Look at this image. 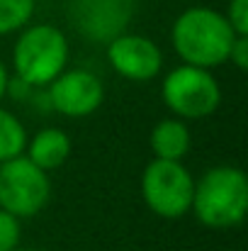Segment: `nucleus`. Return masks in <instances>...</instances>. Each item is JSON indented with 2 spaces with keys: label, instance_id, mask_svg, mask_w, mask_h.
<instances>
[{
  "label": "nucleus",
  "instance_id": "5",
  "mask_svg": "<svg viewBox=\"0 0 248 251\" xmlns=\"http://www.w3.org/2000/svg\"><path fill=\"white\" fill-rule=\"evenodd\" d=\"M195 178L182 161L154 159L141 173V198L144 205L163 220H180L190 212Z\"/></svg>",
  "mask_w": 248,
  "mask_h": 251
},
{
  "label": "nucleus",
  "instance_id": "12",
  "mask_svg": "<svg viewBox=\"0 0 248 251\" xmlns=\"http://www.w3.org/2000/svg\"><path fill=\"white\" fill-rule=\"evenodd\" d=\"M27 129L10 110L0 107V164L24 154L27 147Z\"/></svg>",
  "mask_w": 248,
  "mask_h": 251
},
{
  "label": "nucleus",
  "instance_id": "1",
  "mask_svg": "<svg viewBox=\"0 0 248 251\" xmlns=\"http://www.w3.org/2000/svg\"><path fill=\"white\" fill-rule=\"evenodd\" d=\"M234 39L236 32L226 22L224 12L204 5L182 10L170 29V42L180 61L207 71L229 61Z\"/></svg>",
  "mask_w": 248,
  "mask_h": 251
},
{
  "label": "nucleus",
  "instance_id": "9",
  "mask_svg": "<svg viewBox=\"0 0 248 251\" xmlns=\"http://www.w3.org/2000/svg\"><path fill=\"white\" fill-rule=\"evenodd\" d=\"M107 61L127 81L146 83L163 71V51L144 34L124 32L107 44Z\"/></svg>",
  "mask_w": 248,
  "mask_h": 251
},
{
  "label": "nucleus",
  "instance_id": "14",
  "mask_svg": "<svg viewBox=\"0 0 248 251\" xmlns=\"http://www.w3.org/2000/svg\"><path fill=\"white\" fill-rule=\"evenodd\" d=\"M20 237H22L20 220L0 210V251H15L20 247Z\"/></svg>",
  "mask_w": 248,
  "mask_h": 251
},
{
  "label": "nucleus",
  "instance_id": "18",
  "mask_svg": "<svg viewBox=\"0 0 248 251\" xmlns=\"http://www.w3.org/2000/svg\"><path fill=\"white\" fill-rule=\"evenodd\" d=\"M15 251H17V249H15Z\"/></svg>",
  "mask_w": 248,
  "mask_h": 251
},
{
  "label": "nucleus",
  "instance_id": "17",
  "mask_svg": "<svg viewBox=\"0 0 248 251\" xmlns=\"http://www.w3.org/2000/svg\"><path fill=\"white\" fill-rule=\"evenodd\" d=\"M7 83H10V74H7L5 64L0 61V100L7 95Z\"/></svg>",
  "mask_w": 248,
  "mask_h": 251
},
{
  "label": "nucleus",
  "instance_id": "10",
  "mask_svg": "<svg viewBox=\"0 0 248 251\" xmlns=\"http://www.w3.org/2000/svg\"><path fill=\"white\" fill-rule=\"evenodd\" d=\"M71 149H73V142H71V137L64 129L44 127L32 139H27L24 156L32 164H37L42 171H54V168L64 166L68 161Z\"/></svg>",
  "mask_w": 248,
  "mask_h": 251
},
{
  "label": "nucleus",
  "instance_id": "13",
  "mask_svg": "<svg viewBox=\"0 0 248 251\" xmlns=\"http://www.w3.org/2000/svg\"><path fill=\"white\" fill-rule=\"evenodd\" d=\"M37 0H0V37L15 34L29 25Z\"/></svg>",
  "mask_w": 248,
  "mask_h": 251
},
{
  "label": "nucleus",
  "instance_id": "8",
  "mask_svg": "<svg viewBox=\"0 0 248 251\" xmlns=\"http://www.w3.org/2000/svg\"><path fill=\"white\" fill-rule=\"evenodd\" d=\"M105 100L102 81L88 69H66L46 85V102L64 117L81 120L100 110Z\"/></svg>",
  "mask_w": 248,
  "mask_h": 251
},
{
  "label": "nucleus",
  "instance_id": "3",
  "mask_svg": "<svg viewBox=\"0 0 248 251\" xmlns=\"http://www.w3.org/2000/svg\"><path fill=\"white\" fill-rule=\"evenodd\" d=\"M15 76L32 88H46L68 69V39L54 25H27L12 49Z\"/></svg>",
  "mask_w": 248,
  "mask_h": 251
},
{
  "label": "nucleus",
  "instance_id": "15",
  "mask_svg": "<svg viewBox=\"0 0 248 251\" xmlns=\"http://www.w3.org/2000/svg\"><path fill=\"white\" fill-rule=\"evenodd\" d=\"M224 17L236 34L248 37V0H229Z\"/></svg>",
  "mask_w": 248,
  "mask_h": 251
},
{
  "label": "nucleus",
  "instance_id": "16",
  "mask_svg": "<svg viewBox=\"0 0 248 251\" xmlns=\"http://www.w3.org/2000/svg\"><path fill=\"white\" fill-rule=\"evenodd\" d=\"M229 64H234L239 71H246L248 69V37L236 34L231 49H229Z\"/></svg>",
  "mask_w": 248,
  "mask_h": 251
},
{
  "label": "nucleus",
  "instance_id": "11",
  "mask_svg": "<svg viewBox=\"0 0 248 251\" xmlns=\"http://www.w3.org/2000/svg\"><path fill=\"white\" fill-rule=\"evenodd\" d=\"M154 159H165V161H182L192 147V134L185 120L180 117H163L161 122L154 125L151 137H149Z\"/></svg>",
  "mask_w": 248,
  "mask_h": 251
},
{
  "label": "nucleus",
  "instance_id": "4",
  "mask_svg": "<svg viewBox=\"0 0 248 251\" xmlns=\"http://www.w3.org/2000/svg\"><path fill=\"white\" fill-rule=\"evenodd\" d=\"M161 98L173 117L185 122L204 120L222 105V85L212 71L180 64L170 69L161 81Z\"/></svg>",
  "mask_w": 248,
  "mask_h": 251
},
{
  "label": "nucleus",
  "instance_id": "6",
  "mask_svg": "<svg viewBox=\"0 0 248 251\" xmlns=\"http://www.w3.org/2000/svg\"><path fill=\"white\" fill-rule=\"evenodd\" d=\"M51 200L49 171H42L24 154L0 164V210L24 220L39 215Z\"/></svg>",
  "mask_w": 248,
  "mask_h": 251
},
{
  "label": "nucleus",
  "instance_id": "2",
  "mask_svg": "<svg viewBox=\"0 0 248 251\" xmlns=\"http://www.w3.org/2000/svg\"><path fill=\"white\" fill-rule=\"evenodd\" d=\"M190 212L207 229H234L246 220L248 212V178L239 166L207 168L192 190Z\"/></svg>",
  "mask_w": 248,
  "mask_h": 251
},
{
  "label": "nucleus",
  "instance_id": "7",
  "mask_svg": "<svg viewBox=\"0 0 248 251\" xmlns=\"http://www.w3.org/2000/svg\"><path fill=\"white\" fill-rule=\"evenodd\" d=\"M136 0H68V20L85 42L110 44L129 32Z\"/></svg>",
  "mask_w": 248,
  "mask_h": 251
}]
</instances>
